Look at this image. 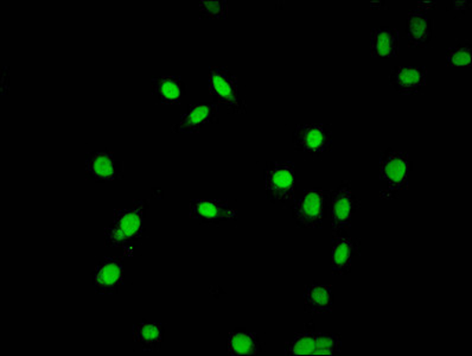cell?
<instances>
[{
  "mask_svg": "<svg viewBox=\"0 0 472 356\" xmlns=\"http://www.w3.org/2000/svg\"><path fill=\"white\" fill-rule=\"evenodd\" d=\"M148 207L149 202L139 198L126 207L116 209L111 225L105 230L106 245L123 249L126 255L133 253L144 237Z\"/></svg>",
  "mask_w": 472,
  "mask_h": 356,
  "instance_id": "1",
  "label": "cell"
},
{
  "mask_svg": "<svg viewBox=\"0 0 472 356\" xmlns=\"http://www.w3.org/2000/svg\"><path fill=\"white\" fill-rule=\"evenodd\" d=\"M412 172V161L408 153L386 149L379 156V178L385 185L380 193L382 200H394L399 194L408 189Z\"/></svg>",
  "mask_w": 472,
  "mask_h": 356,
  "instance_id": "2",
  "label": "cell"
},
{
  "mask_svg": "<svg viewBox=\"0 0 472 356\" xmlns=\"http://www.w3.org/2000/svg\"><path fill=\"white\" fill-rule=\"evenodd\" d=\"M267 198L273 204L287 205L295 200L298 182L292 161H274L267 163L263 172Z\"/></svg>",
  "mask_w": 472,
  "mask_h": 356,
  "instance_id": "3",
  "label": "cell"
},
{
  "mask_svg": "<svg viewBox=\"0 0 472 356\" xmlns=\"http://www.w3.org/2000/svg\"><path fill=\"white\" fill-rule=\"evenodd\" d=\"M210 91L216 105L222 106L230 115H246V98L241 93L239 80L228 68H210Z\"/></svg>",
  "mask_w": 472,
  "mask_h": 356,
  "instance_id": "4",
  "label": "cell"
},
{
  "mask_svg": "<svg viewBox=\"0 0 472 356\" xmlns=\"http://www.w3.org/2000/svg\"><path fill=\"white\" fill-rule=\"evenodd\" d=\"M334 143V131L330 124L310 121L296 125L292 132V144L296 152L313 157L324 156L330 152Z\"/></svg>",
  "mask_w": 472,
  "mask_h": 356,
  "instance_id": "5",
  "label": "cell"
},
{
  "mask_svg": "<svg viewBox=\"0 0 472 356\" xmlns=\"http://www.w3.org/2000/svg\"><path fill=\"white\" fill-rule=\"evenodd\" d=\"M330 204L329 192L320 188L304 190L292 207V218L298 227L317 230L323 227Z\"/></svg>",
  "mask_w": 472,
  "mask_h": 356,
  "instance_id": "6",
  "label": "cell"
},
{
  "mask_svg": "<svg viewBox=\"0 0 472 356\" xmlns=\"http://www.w3.org/2000/svg\"><path fill=\"white\" fill-rule=\"evenodd\" d=\"M342 350V336L336 333L297 334L285 344V354L288 356L339 355Z\"/></svg>",
  "mask_w": 472,
  "mask_h": 356,
  "instance_id": "7",
  "label": "cell"
},
{
  "mask_svg": "<svg viewBox=\"0 0 472 356\" xmlns=\"http://www.w3.org/2000/svg\"><path fill=\"white\" fill-rule=\"evenodd\" d=\"M360 201L355 195L349 181H344L332 192L330 197L331 223L334 233H342L353 225L355 214L360 209Z\"/></svg>",
  "mask_w": 472,
  "mask_h": 356,
  "instance_id": "8",
  "label": "cell"
},
{
  "mask_svg": "<svg viewBox=\"0 0 472 356\" xmlns=\"http://www.w3.org/2000/svg\"><path fill=\"white\" fill-rule=\"evenodd\" d=\"M85 175L91 182H116L124 176V163L108 149L86 153Z\"/></svg>",
  "mask_w": 472,
  "mask_h": 356,
  "instance_id": "9",
  "label": "cell"
},
{
  "mask_svg": "<svg viewBox=\"0 0 472 356\" xmlns=\"http://www.w3.org/2000/svg\"><path fill=\"white\" fill-rule=\"evenodd\" d=\"M190 218L208 226L237 221V212L228 201L221 198H196L189 204Z\"/></svg>",
  "mask_w": 472,
  "mask_h": 356,
  "instance_id": "10",
  "label": "cell"
},
{
  "mask_svg": "<svg viewBox=\"0 0 472 356\" xmlns=\"http://www.w3.org/2000/svg\"><path fill=\"white\" fill-rule=\"evenodd\" d=\"M361 256V240L348 234H336L332 238L330 266L334 276H347L353 269L354 262Z\"/></svg>",
  "mask_w": 472,
  "mask_h": 356,
  "instance_id": "11",
  "label": "cell"
},
{
  "mask_svg": "<svg viewBox=\"0 0 472 356\" xmlns=\"http://www.w3.org/2000/svg\"><path fill=\"white\" fill-rule=\"evenodd\" d=\"M219 106L216 104H193L190 105L185 115L174 125V134L195 135L203 128L218 123Z\"/></svg>",
  "mask_w": 472,
  "mask_h": 356,
  "instance_id": "12",
  "label": "cell"
},
{
  "mask_svg": "<svg viewBox=\"0 0 472 356\" xmlns=\"http://www.w3.org/2000/svg\"><path fill=\"white\" fill-rule=\"evenodd\" d=\"M93 285L99 295H116L124 285V262L118 256L104 258L93 271Z\"/></svg>",
  "mask_w": 472,
  "mask_h": 356,
  "instance_id": "13",
  "label": "cell"
},
{
  "mask_svg": "<svg viewBox=\"0 0 472 356\" xmlns=\"http://www.w3.org/2000/svg\"><path fill=\"white\" fill-rule=\"evenodd\" d=\"M427 68L423 65H398L391 71L390 82L400 95H418L427 84Z\"/></svg>",
  "mask_w": 472,
  "mask_h": 356,
  "instance_id": "14",
  "label": "cell"
},
{
  "mask_svg": "<svg viewBox=\"0 0 472 356\" xmlns=\"http://www.w3.org/2000/svg\"><path fill=\"white\" fill-rule=\"evenodd\" d=\"M434 21L425 10L413 9L406 17L405 35L409 47L424 48L429 46L433 38Z\"/></svg>",
  "mask_w": 472,
  "mask_h": 356,
  "instance_id": "15",
  "label": "cell"
},
{
  "mask_svg": "<svg viewBox=\"0 0 472 356\" xmlns=\"http://www.w3.org/2000/svg\"><path fill=\"white\" fill-rule=\"evenodd\" d=\"M303 303L306 314H330L335 307L334 290L323 282H310L304 289Z\"/></svg>",
  "mask_w": 472,
  "mask_h": 356,
  "instance_id": "16",
  "label": "cell"
},
{
  "mask_svg": "<svg viewBox=\"0 0 472 356\" xmlns=\"http://www.w3.org/2000/svg\"><path fill=\"white\" fill-rule=\"evenodd\" d=\"M371 54L379 60H391L400 50V32L394 27H376L371 30Z\"/></svg>",
  "mask_w": 472,
  "mask_h": 356,
  "instance_id": "17",
  "label": "cell"
},
{
  "mask_svg": "<svg viewBox=\"0 0 472 356\" xmlns=\"http://www.w3.org/2000/svg\"><path fill=\"white\" fill-rule=\"evenodd\" d=\"M152 94L164 105H177L185 98V81L177 75H159L151 80Z\"/></svg>",
  "mask_w": 472,
  "mask_h": 356,
  "instance_id": "18",
  "label": "cell"
},
{
  "mask_svg": "<svg viewBox=\"0 0 472 356\" xmlns=\"http://www.w3.org/2000/svg\"><path fill=\"white\" fill-rule=\"evenodd\" d=\"M227 353L233 356L258 355L262 353V343L257 334L247 329H236L227 340Z\"/></svg>",
  "mask_w": 472,
  "mask_h": 356,
  "instance_id": "19",
  "label": "cell"
},
{
  "mask_svg": "<svg viewBox=\"0 0 472 356\" xmlns=\"http://www.w3.org/2000/svg\"><path fill=\"white\" fill-rule=\"evenodd\" d=\"M134 343L142 351L157 352L162 347L164 339V326L159 322L142 321L133 326Z\"/></svg>",
  "mask_w": 472,
  "mask_h": 356,
  "instance_id": "20",
  "label": "cell"
},
{
  "mask_svg": "<svg viewBox=\"0 0 472 356\" xmlns=\"http://www.w3.org/2000/svg\"><path fill=\"white\" fill-rule=\"evenodd\" d=\"M446 64L449 67L463 68L471 65V42L470 40H462L457 42L446 50Z\"/></svg>",
  "mask_w": 472,
  "mask_h": 356,
  "instance_id": "21",
  "label": "cell"
},
{
  "mask_svg": "<svg viewBox=\"0 0 472 356\" xmlns=\"http://www.w3.org/2000/svg\"><path fill=\"white\" fill-rule=\"evenodd\" d=\"M201 18L210 20H225L228 16V2L227 0H202L199 4Z\"/></svg>",
  "mask_w": 472,
  "mask_h": 356,
  "instance_id": "22",
  "label": "cell"
},
{
  "mask_svg": "<svg viewBox=\"0 0 472 356\" xmlns=\"http://www.w3.org/2000/svg\"><path fill=\"white\" fill-rule=\"evenodd\" d=\"M471 0H452L448 7V13H453V16H466L468 11L471 9Z\"/></svg>",
  "mask_w": 472,
  "mask_h": 356,
  "instance_id": "23",
  "label": "cell"
}]
</instances>
